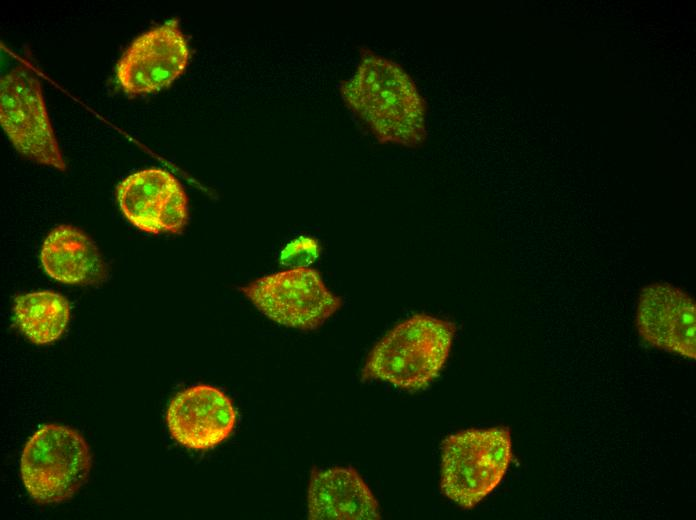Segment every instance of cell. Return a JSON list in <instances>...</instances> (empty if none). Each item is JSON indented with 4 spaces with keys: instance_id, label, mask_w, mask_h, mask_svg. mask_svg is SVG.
Wrapping results in <instances>:
<instances>
[{
    "instance_id": "6da1fadb",
    "label": "cell",
    "mask_w": 696,
    "mask_h": 520,
    "mask_svg": "<svg viewBox=\"0 0 696 520\" xmlns=\"http://www.w3.org/2000/svg\"><path fill=\"white\" fill-rule=\"evenodd\" d=\"M340 93L379 142L417 148L426 141L425 100L395 61L363 48L356 71L341 83Z\"/></svg>"
},
{
    "instance_id": "7a4b0ae2",
    "label": "cell",
    "mask_w": 696,
    "mask_h": 520,
    "mask_svg": "<svg viewBox=\"0 0 696 520\" xmlns=\"http://www.w3.org/2000/svg\"><path fill=\"white\" fill-rule=\"evenodd\" d=\"M456 331L454 322L428 314L403 320L371 349L362 380H378L410 392L425 389L441 374Z\"/></svg>"
},
{
    "instance_id": "3957f363",
    "label": "cell",
    "mask_w": 696,
    "mask_h": 520,
    "mask_svg": "<svg viewBox=\"0 0 696 520\" xmlns=\"http://www.w3.org/2000/svg\"><path fill=\"white\" fill-rule=\"evenodd\" d=\"M511 460L507 427L455 432L442 444L441 490L461 508L471 509L500 484Z\"/></svg>"
},
{
    "instance_id": "277c9868",
    "label": "cell",
    "mask_w": 696,
    "mask_h": 520,
    "mask_svg": "<svg viewBox=\"0 0 696 520\" xmlns=\"http://www.w3.org/2000/svg\"><path fill=\"white\" fill-rule=\"evenodd\" d=\"M90 448L80 433L59 424H46L25 444L20 473L30 497L43 504L72 498L88 480Z\"/></svg>"
},
{
    "instance_id": "5b68a950",
    "label": "cell",
    "mask_w": 696,
    "mask_h": 520,
    "mask_svg": "<svg viewBox=\"0 0 696 520\" xmlns=\"http://www.w3.org/2000/svg\"><path fill=\"white\" fill-rule=\"evenodd\" d=\"M239 290L273 322L302 331L318 329L343 306L320 272L309 267L267 274Z\"/></svg>"
},
{
    "instance_id": "8992f818",
    "label": "cell",
    "mask_w": 696,
    "mask_h": 520,
    "mask_svg": "<svg viewBox=\"0 0 696 520\" xmlns=\"http://www.w3.org/2000/svg\"><path fill=\"white\" fill-rule=\"evenodd\" d=\"M0 121L21 155L40 165L66 170L40 80L25 64L15 66L1 78Z\"/></svg>"
},
{
    "instance_id": "52a82bcc",
    "label": "cell",
    "mask_w": 696,
    "mask_h": 520,
    "mask_svg": "<svg viewBox=\"0 0 696 520\" xmlns=\"http://www.w3.org/2000/svg\"><path fill=\"white\" fill-rule=\"evenodd\" d=\"M190 48L179 21L170 19L135 38L116 65V79L130 96L158 92L186 69Z\"/></svg>"
},
{
    "instance_id": "ba28073f",
    "label": "cell",
    "mask_w": 696,
    "mask_h": 520,
    "mask_svg": "<svg viewBox=\"0 0 696 520\" xmlns=\"http://www.w3.org/2000/svg\"><path fill=\"white\" fill-rule=\"evenodd\" d=\"M636 326L649 345L695 360L696 305L682 289L669 283L643 287L637 302Z\"/></svg>"
},
{
    "instance_id": "9c48e42d",
    "label": "cell",
    "mask_w": 696,
    "mask_h": 520,
    "mask_svg": "<svg viewBox=\"0 0 696 520\" xmlns=\"http://www.w3.org/2000/svg\"><path fill=\"white\" fill-rule=\"evenodd\" d=\"M237 414L232 400L220 389L198 384L170 401L166 422L170 435L184 447L208 450L233 432Z\"/></svg>"
},
{
    "instance_id": "30bf717a",
    "label": "cell",
    "mask_w": 696,
    "mask_h": 520,
    "mask_svg": "<svg viewBox=\"0 0 696 520\" xmlns=\"http://www.w3.org/2000/svg\"><path fill=\"white\" fill-rule=\"evenodd\" d=\"M307 507L311 520L381 518L376 497L352 467H314L310 474Z\"/></svg>"
},
{
    "instance_id": "8fae6325",
    "label": "cell",
    "mask_w": 696,
    "mask_h": 520,
    "mask_svg": "<svg viewBox=\"0 0 696 520\" xmlns=\"http://www.w3.org/2000/svg\"><path fill=\"white\" fill-rule=\"evenodd\" d=\"M40 261L49 277L65 284L98 285L108 277V265L96 243L72 225H59L47 235Z\"/></svg>"
},
{
    "instance_id": "7c38bea8",
    "label": "cell",
    "mask_w": 696,
    "mask_h": 520,
    "mask_svg": "<svg viewBox=\"0 0 696 520\" xmlns=\"http://www.w3.org/2000/svg\"><path fill=\"white\" fill-rule=\"evenodd\" d=\"M179 183L170 172L160 168H148L130 174L117 186L120 210L139 230L159 234L160 210Z\"/></svg>"
},
{
    "instance_id": "4fadbf2b",
    "label": "cell",
    "mask_w": 696,
    "mask_h": 520,
    "mask_svg": "<svg viewBox=\"0 0 696 520\" xmlns=\"http://www.w3.org/2000/svg\"><path fill=\"white\" fill-rule=\"evenodd\" d=\"M13 317L20 331L35 344H50L64 333L69 319L67 299L53 291H37L17 296Z\"/></svg>"
},
{
    "instance_id": "5bb4252c",
    "label": "cell",
    "mask_w": 696,
    "mask_h": 520,
    "mask_svg": "<svg viewBox=\"0 0 696 520\" xmlns=\"http://www.w3.org/2000/svg\"><path fill=\"white\" fill-rule=\"evenodd\" d=\"M189 219L188 197L182 185L179 183L165 200L159 216V231L180 234L184 230Z\"/></svg>"
},
{
    "instance_id": "9a60e30c",
    "label": "cell",
    "mask_w": 696,
    "mask_h": 520,
    "mask_svg": "<svg viewBox=\"0 0 696 520\" xmlns=\"http://www.w3.org/2000/svg\"><path fill=\"white\" fill-rule=\"evenodd\" d=\"M319 241L311 236H299L290 241L281 251L279 260L290 268L308 267L320 254Z\"/></svg>"
}]
</instances>
